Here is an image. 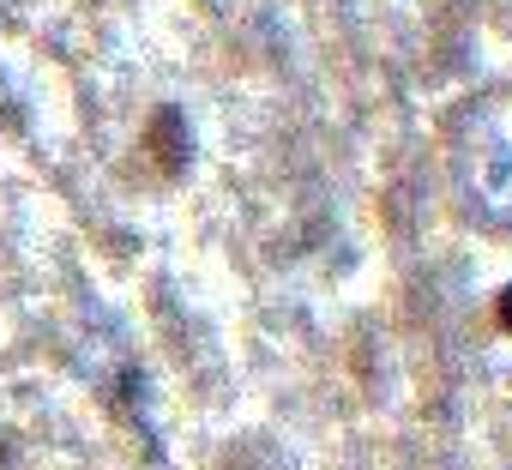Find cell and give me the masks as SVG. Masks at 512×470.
Returning a JSON list of instances; mask_svg holds the SVG:
<instances>
[{
	"label": "cell",
	"mask_w": 512,
	"mask_h": 470,
	"mask_svg": "<svg viewBox=\"0 0 512 470\" xmlns=\"http://www.w3.org/2000/svg\"><path fill=\"white\" fill-rule=\"evenodd\" d=\"M476 187L488 199V211L500 223H512V127H500L488 145H482V163H476Z\"/></svg>",
	"instance_id": "1"
},
{
	"label": "cell",
	"mask_w": 512,
	"mask_h": 470,
	"mask_svg": "<svg viewBox=\"0 0 512 470\" xmlns=\"http://www.w3.org/2000/svg\"><path fill=\"white\" fill-rule=\"evenodd\" d=\"M494 308H500V326H506V332H512V284H506V290H500V302H494Z\"/></svg>",
	"instance_id": "2"
}]
</instances>
